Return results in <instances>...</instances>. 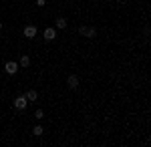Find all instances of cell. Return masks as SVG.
<instances>
[{"instance_id": "5b68a950", "label": "cell", "mask_w": 151, "mask_h": 147, "mask_svg": "<svg viewBox=\"0 0 151 147\" xmlns=\"http://www.w3.org/2000/svg\"><path fill=\"white\" fill-rule=\"evenodd\" d=\"M67 87H69V89H77V87H79V77H77V75H69Z\"/></svg>"}, {"instance_id": "277c9868", "label": "cell", "mask_w": 151, "mask_h": 147, "mask_svg": "<svg viewBox=\"0 0 151 147\" xmlns=\"http://www.w3.org/2000/svg\"><path fill=\"white\" fill-rule=\"evenodd\" d=\"M4 71H6L8 75H16V71H18V65H16L14 61H8V63L4 65Z\"/></svg>"}, {"instance_id": "3957f363", "label": "cell", "mask_w": 151, "mask_h": 147, "mask_svg": "<svg viewBox=\"0 0 151 147\" xmlns=\"http://www.w3.org/2000/svg\"><path fill=\"white\" fill-rule=\"evenodd\" d=\"M36 32H38V28H36L35 24H26V26H24V36H26V38H35Z\"/></svg>"}, {"instance_id": "7a4b0ae2", "label": "cell", "mask_w": 151, "mask_h": 147, "mask_svg": "<svg viewBox=\"0 0 151 147\" xmlns=\"http://www.w3.org/2000/svg\"><path fill=\"white\" fill-rule=\"evenodd\" d=\"M26 97H24V95H20V97H16V99H14V109H16V111H24V109H26Z\"/></svg>"}, {"instance_id": "8992f818", "label": "cell", "mask_w": 151, "mask_h": 147, "mask_svg": "<svg viewBox=\"0 0 151 147\" xmlns=\"http://www.w3.org/2000/svg\"><path fill=\"white\" fill-rule=\"evenodd\" d=\"M42 36H45V40H55V36H57V30H55V28H45Z\"/></svg>"}, {"instance_id": "52a82bcc", "label": "cell", "mask_w": 151, "mask_h": 147, "mask_svg": "<svg viewBox=\"0 0 151 147\" xmlns=\"http://www.w3.org/2000/svg\"><path fill=\"white\" fill-rule=\"evenodd\" d=\"M24 97H26V101H36V97H38V93H36L35 89H28V91H26V95H24Z\"/></svg>"}, {"instance_id": "9c48e42d", "label": "cell", "mask_w": 151, "mask_h": 147, "mask_svg": "<svg viewBox=\"0 0 151 147\" xmlns=\"http://www.w3.org/2000/svg\"><path fill=\"white\" fill-rule=\"evenodd\" d=\"M42 131H45V129H42V125H35V129H32V133H35L36 137L42 135Z\"/></svg>"}, {"instance_id": "8fae6325", "label": "cell", "mask_w": 151, "mask_h": 147, "mask_svg": "<svg viewBox=\"0 0 151 147\" xmlns=\"http://www.w3.org/2000/svg\"><path fill=\"white\" fill-rule=\"evenodd\" d=\"M35 117H36V119H42V117H45V111H42V109H36Z\"/></svg>"}, {"instance_id": "ba28073f", "label": "cell", "mask_w": 151, "mask_h": 147, "mask_svg": "<svg viewBox=\"0 0 151 147\" xmlns=\"http://www.w3.org/2000/svg\"><path fill=\"white\" fill-rule=\"evenodd\" d=\"M69 22H67V18H57V28L58 30H63V28H67Z\"/></svg>"}, {"instance_id": "7c38bea8", "label": "cell", "mask_w": 151, "mask_h": 147, "mask_svg": "<svg viewBox=\"0 0 151 147\" xmlns=\"http://www.w3.org/2000/svg\"><path fill=\"white\" fill-rule=\"evenodd\" d=\"M0 30H2V22H0Z\"/></svg>"}, {"instance_id": "30bf717a", "label": "cell", "mask_w": 151, "mask_h": 147, "mask_svg": "<svg viewBox=\"0 0 151 147\" xmlns=\"http://www.w3.org/2000/svg\"><path fill=\"white\" fill-rule=\"evenodd\" d=\"M20 65H22V67H28V65H30V57H26V55L20 57Z\"/></svg>"}, {"instance_id": "6da1fadb", "label": "cell", "mask_w": 151, "mask_h": 147, "mask_svg": "<svg viewBox=\"0 0 151 147\" xmlns=\"http://www.w3.org/2000/svg\"><path fill=\"white\" fill-rule=\"evenodd\" d=\"M79 34L87 36V38H95V36H97V28H95V26H81V28H79Z\"/></svg>"}]
</instances>
